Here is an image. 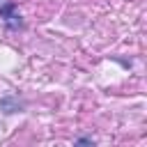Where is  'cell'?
<instances>
[{"instance_id":"cell-1","label":"cell","mask_w":147,"mask_h":147,"mask_svg":"<svg viewBox=\"0 0 147 147\" xmlns=\"http://www.w3.org/2000/svg\"><path fill=\"white\" fill-rule=\"evenodd\" d=\"M0 18L7 23V28H9V30H18V28H23L21 14L16 11V5H14V2H7V5H2V7H0Z\"/></svg>"},{"instance_id":"cell-2","label":"cell","mask_w":147,"mask_h":147,"mask_svg":"<svg viewBox=\"0 0 147 147\" xmlns=\"http://www.w3.org/2000/svg\"><path fill=\"white\" fill-rule=\"evenodd\" d=\"M0 110L2 113H18V110H23V101H18L16 96H2L0 99Z\"/></svg>"},{"instance_id":"cell-3","label":"cell","mask_w":147,"mask_h":147,"mask_svg":"<svg viewBox=\"0 0 147 147\" xmlns=\"http://www.w3.org/2000/svg\"><path fill=\"white\" fill-rule=\"evenodd\" d=\"M74 147H96V142H94L92 138H87V136H80V138L74 142Z\"/></svg>"}]
</instances>
